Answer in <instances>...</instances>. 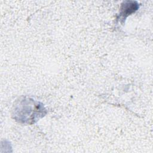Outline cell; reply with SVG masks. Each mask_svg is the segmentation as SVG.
<instances>
[{
  "label": "cell",
  "mask_w": 153,
  "mask_h": 153,
  "mask_svg": "<svg viewBox=\"0 0 153 153\" xmlns=\"http://www.w3.org/2000/svg\"><path fill=\"white\" fill-rule=\"evenodd\" d=\"M45 114L44 107L32 99L21 100L14 108V118L25 123H32Z\"/></svg>",
  "instance_id": "cell-1"
},
{
  "label": "cell",
  "mask_w": 153,
  "mask_h": 153,
  "mask_svg": "<svg viewBox=\"0 0 153 153\" xmlns=\"http://www.w3.org/2000/svg\"><path fill=\"white\" fill-rule=\"evenodd\" d=\"M139 6L136 1H124L120 7L119 13V20L123 23L126 19L137 10Z\"/></svg>",
  "instance_id": "cell-2"
}]
</instances>
